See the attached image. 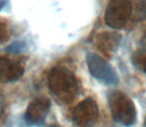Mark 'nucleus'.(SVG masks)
<instances>
[{
  "instance_id": "1",
  "label": "nucleus",
  "mask_w": 146,
  "mask_h": 127,
  "mask_svg": "<svg viewBox=\"0 0 146 127\" xmlns=\"http://www.w3.org/2000/svg\"><path fill=\"white\" fill-rule=\"evenodd\" d=\"M48 85L50 91L64 102L72 101L79 93L80 85L78 79L65 67H57L51 71Z\"/></svg>"
},
{
  "instance_id": "2",
  "label": "nucleus",
  "mask_w": 146,
  "mask_h": 127,
  "mask_svg": "<svg viewBox=\"0 0 146 127\" xmlns=\"http://www.w3.org/2000/svg\"><path fill=\"white\" fill-rule=\"evenodd\" d=\"M108 104L113 120L124 126H131L136 122L137 111L134 102L121 91H112L108 95Z\"/></svg>"
},
{
  "instance_id": "3",
  "label": "nucleus",
  "mask_w": 146,
  "mask_h": 127,
  "mask_svg": "<svg viewBox=\"0 0 146 127\" xmlns=\"http://www.w3.org/2000/svg\"><path fill=\"white\" fill-rule=\"evenodd\" d=\"M132 13L131 0H110L104 14V21L112 29H121Z\"/></svg>"
},
{
  "instance_id": "4",
  "label": "nucleus",
  "mask_w": 146,
  "mask_h": 127,
  "mask_svg": "<svg viewBox=\"0 0 146 127\" xmlns=\"http://www.w3.org/2000/svg\"><path fill=\"white\" fill-rule=\"evenodd\" d=\"M87 64L90 75L98 81L111 85L118 83L119 79L115 69L96 54L88 53L87 55Z\"/></svg>"
},
{
  "instance_id": "5",
  "label": "nucleus",
  "mask_w": 146,
  "mask_h": 127,
  "mask_svg": "<svg viewBox=\"0 0 146 127\" xmlns=\"http://www.w3.org/2000/svg\"><path fill=\"white\" fill-rule=\"evenodd\" d=\"M98 106L96 100L88 97L73 110V121L77 127H92L98 119Z\"/></svg>"
},
{
  "instance_id": "6",
  "label": "nucleus",
  "mask_w": 146,
  "mask_h": 127,
  "mask_svg": "<svg viewBox=\"0 0 146 127\" xmlns=\"http://www.w3.org/2000/svg\"><path fill=\"white\" fill-rule=\"evenodd\" d=\"M51 109V101L45 96L35 98L25 112V120L29 125H40L45 121Z\"/></svg>"
},
{
  "instance_id": "7",
  "label": "nucleus",
  "mask_w": 146,
  "mask_h": 127,
  "mask_svg": "<svg viewBox=\"0 0 146 127\" xmlns=\"http://www.w3.org/2000/svg\"><path fill=\"white\" fill-rule=\"evenodd\" d=\"M24 67L19 63L0 57V83L16 81L23 75Z\"/></svg>"
},
{
  "instance_id": "8",
  "label": "nucleus",
  "mask_w": 146,
  "mask_h": 127,
  "mask_svg": "<svg viewBox=\"0 0 146 127\" xmlns=\"http://www.w3.org/2000/svg\"><path fill=\"white\" fill-rule=\"evenodd\" d=\"M120 36L115 33H102L98 37V45L104 54L113 52L118 47Z\"/></svg>"
},
{
  "instance_id": "9",
  "label": "nucleus",
  "mask_w": 146,
  "mask_h": 127,
  "mask_svg": "<svg viewBox=\"0 0 146 127\" xmlns=\"http://www.w3.org/2000/svg\"><path fill=\"white\" fill-rule=\"evenodd\" d=\"M133 65L146 73V49H139L135 51L131 57Z\"/></svg>"
},
{
  "instance_id": "10",
  "label": "nucleus",
  "mask_w": 146,
  "mask_h": 127,
  "mask_svg": "<svg viewBox=\"0 0 146 127\" xmlns=\"http://www.w3.org/2000/svg\"><path fill=\"white\" fill-rule=\"evenodd\" d=\"M25 49H26L25 42H23V41H15L12 44H10L5 49V51H7L8 53H11V54H19V53L24 52Z\"/></svg>"
},
{
  "instance_id": "11",
  "label": "nucleus",
  "mask_w": 146,
  "mask_h": 127,
  "mask_svg": "<svg viewBox=\"0 0 146 127\" xmlns=\"http://www.w3.org/2000/svg\"><path fill=\"white\" fill-rule=\"evenodd\" d=\"M4 110H5V100L2 95H0V117L4 113Z\"/></svg>"
},
{
  "instance_id": "12",
  "label": "nucleus",
  "mask_w": 146,
  "mask_h": 127,
  "mask_svg": "<svg viewBox=\"0 0 146 127\" xmlns=\"http://www.w3.org/2000/svg\"><path fill=\"white\" fill-rule=\"evenodd\" d=\"M3 36H4V31H3V29H2V28L0 27V41L2 40V38H3Z\"/></svg>"
},
{
  "instance_id": "13",
  "label": "nucleus",
  "mask_w": 146,
  "mask_h": 127,
  "mask_svg": "<svg viewBox=\"0 0 146 127\" xmlns=\"http://www.w3.org/2000/svg\"><path fill=\"white\" fill-rule=\"evenodd\" d=\"M4 4H5V1H4V0H0V10L2 9V7L4 6Z\"/></svg>"
},
{
  "instance_id": "14",
  "label": "nucleus",
  "mask_w": 146,
  "mask_h": 127,
  "mask_svg": "<svg viewBox=\"0 0 146 127\" xmlns=\"http://www.w3.org/2000/svg\"><path fill=\"white\" fill-rule=\"evenodd\" d=\"M46 127H61V126H58V125H49V126H46Z\"/></svg>"
},
{
  "instance_id": "15",
  "label": "nucleus",
  "mask_w": 146,
  "mask_h": 127,
  "mask_svg": "<svg viewBox=\"0 0 146 127\" xmlns=\"http://www.w3.org/2000/svg\"><path fill=\"white\" fill-rule=\"evenodd\" d=\"M144 123H145V126H146V119H145V122H144Z\"/></svg>"
}]
</instances>
